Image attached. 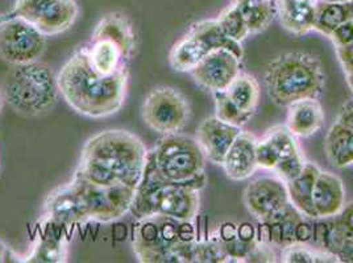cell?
Instances as JSON below:
<instances>
[{
	"label": "cell",
	"instance_id": "cell-1",
	"mask_svg": "<svg viewBox=\"0 0 353 263\" xmlns=\"http://www.w3.org/2000/svg\"><path fill=\"white\" fill-rule=\"evenodd\" d=\"M147 147L131 132L107 129L88 138L82 149L77 174L101 186L137 189L148 161Z\"/></svg>",
	"mask_w": 353,
	"mask_h": 263
},
{
	"label": "cell",
	"instance_id": "cell-2",
	"mask_svg": "<svg viewBox=\"0 0 353 263\" xmlns=\"http://www.w3.org/2000/svg\"><path fill=\"white\" fill-rule=\"evenodd\" d=\"M128 69L111 75L98 73L90 63L86 46L75 52L57 75L61 96L75 112L91 118L118 114L125 102Z\"/></svg>",
	"mask_w": 353,
	"mask_h": 263
},
{
	"label": "cell",
	"instance_id": "cell-3",
	"mask_svg": "<svg viewBox=\"0 0 353 263\" xmlns=\"http://www.w3.org/2000/svg\"><path fill=\"white\" fill-rule=\"evenodd\" d=\"M205 186V173L188 182L166 180L148 153L147 166L130 212L137 219L161 215L179 221H192L199 211V191Z\"/></svg>",
	"mask_w": 353,
	"mask_h": 263
},
{
	"label": "cell",
	"instance_id": "cell-4",
	"mask_svg": "<svg viewBox=\"0 0 353 263\" xmlns=\"http://www.w3.org/2000/svg\"><path fill=\"white\" fill-rule=\"evenodd\" d=\"M195 242L192 221L154 215L133 228V253L143 263L195 262Z\"/></svg>",
	"mask_w": 353,
	"mask_h": 263
},
{
	"label": "cell",
	"instance_id": "cell-5",
	"mask_svg": "<svg viewBox=\"0 0 353 263\" xmlns=\"http://www.w3.org/2000/svg\"><path fill=\"white\" fill-rule=\"evenodd\" d=\"M265 86L274 104L289 107L302 99H316L323 91L322 62L307 53H285L265 70Z\"/></svg>",
	"mask_w": 353,
	"mask_h": 263
},
{
	"label": "cell",
	"instance_id": "cell-6",
	"mask_svg": "<svg viewBox=\"0 0 353 263\" xmlns=\"http://www.w3.org/2000/svg\"><path fill=\"white\" fill-rule=\"evenodd\" d=\"M1 94L17 115L45 116L59 101L57 75L41 61L16 65L7 74Z\"/></svg>",
	"mask_w": 353,
	"mask_h": 263
},
{
	"label": "cell",
	"instance_id": "cell-7",
	"mask_svg": "<svg viewBox=\"0 0 353 263\" xmlns=\"http://www.w3.org/2000/svg\"><path fill=\"white\" fill-rule=\"evenodd\" d=\"M86 49L91 66L102 75L127 69L136 49L132 24L119 12L104 16L95 27L91 44Z\"/></svg>",
	"mask_w": 353,
	"mask_h": 263
},
{
	"label": "cell",
	"instance_id": "cell-8",
	"mask_svg": "<svg viewBox=\"0 0 353 263\" xmlns=\"http://www.w3.org/2000/svg\"><path fill=\"white\" fill-rule=\"evenodd\" d=\"M149 157L162 178L170 182H188L201 176L206 160L196 140L179 133L165 134Z\"/></svg>",
	"mask_w": 353,
	"mask_h": 263
},
{
	"label": "cell",
	"instance_id": "cell-9",
	"mask_svg": "<svg viewBox=\"0 0 353 263\" xmlns=\"http://www.w3.org/2000/svg\"><path fill=\"white\" fill-rule=\"evenodd\" d=\"M143 120L152 131L179 133L189 123L192 109L188 98L176 88L160 86L147 95L141 107Z\"/></svg>",
	"mask_w": 353,
	"mask_h": 263
},
{
	"label": "cell",
	"instance_id": "cell-10",
	"mask_svg": "<svg viewBox=\"0 0 353 263\" xmlns=\"http://www.w3.org/2000/svg\"><path fill=\"white\" fill-rule=\"evenodd\" d=\"M72 180L83 199L90 221L112 222L131 211L134 189L127 186L101 187L77 173Z\"/></svg>",
	"mask_w": 353,
	"mask_h": 263
},
{
	"label": "cell",
	"instance_id": "cell-11",
	"mask_svg": "<svg viewBox=\"0 0 353 263\" xmlns=\"http://www.w3.org/2000/svg\"><path fill=\"white\" fill-rule=\"evenodd\" d=\"M46 36L21 17L14 16L0 28V57L11 66L40 61Z\"/></svg>",
	"mask_w": 353,
	"mask_h": 263
},
{
	"label": "cell",
	"instance_id": "cell-12",
	"mask_svg": "<svg viewBox=\"0 0 353 263\" xmlns=\"http://www.w3.org/2000/svg\"><path fill=\"white\" fill-rule=\"evenodd\" d=\"M12 11L48 37L73 25L78 6L74 0H16Z\"/></svg>",
	"mask_w": 353,
	"mask_h": 263
},
{
	"label": "cell",
	"instance_id": "cell-13",
	"mask_svg": "<svg viewBox=\"0 0 353 263\" xmlns=\"http://www.w3.org/2000/svg\"><path fill=\"white\" fill-rule=\"evenodd\" d=\"M44 205L45 220L53 227L69 228L90 221L83 199L73 180L52 191Z\"/></svg>",
	"mask_w": 353,
	"mask_h": 263
},
{
	"label": "cell",
	"instance_id": "cell-14",
	"mask_svg": "<svg viewBox=\"0 0 353 263\" xmlns=\"http://www.w3.org/2000/svg\"><path fill=\"white\" fill-rule=\"evenodd\" d=\"M240 61L230 50H214L192 70V78L207 91H225L240 73Z\"/></svg>",
	"mask_w": 353,
	"mask_h": 263
},
{
	"label": "cell",
	"instance_id": "cell-15",
	"mask_svg": "<svg viewBox=\"0 0 353 263\" xmlns=\"http://www.w3.org/2000/svg\"><path fill=\"white\" fill-rule=\"evenodd\" d=\"M247 209L263 221L289 203L286 185L274 178H260L250 183L244 192Z\"/></svg>",
	"mask_w": 353,
	"mask_h": 263
},
{
	"label": "cell",
	"instance_id": "cell-16",
	"mask_svg": "<svg viewBox=\"0 0 353 263\" xmlns=\"http://www.w3.org/2000/svg\"><path fill=\"white\" fill-rule=\"evenodd\" d=\"M240 133L241 128L227 124L216 116L208 117L198 127L195 140L208 161L223 165L230 147Z\"/></svg>",
	"mask_w": 353,
	"mask_h": 263
},
{
	"label": "cell",
	"instance_id": "cell-17",
	"mask_svg": "<svg viewBox=\"0 0 353 263\" xmlns=\"http://www.w3.org/2000/svg\"><path fill=\"white\" fill-rule=\"evenodd\" d=\"M256 140L250 133L241 132L230 147L223 167L227 176L232 180L248 179L259 167L256 160Z\"/></svg>",
	"mask_w": 353,
	"mask_h": 263
},
{
	"label": "cell",
	"instance_id": "cell-18",
	"mask_svg": "<svg viewBox=\"0 0 353 263\" xmlns=\"http://www.w3.org/2000/svg\"><path fill=\"white\" fill-rule=\"evenodd\" d=\"M344 186L339 176L321 171L312 191V204L318 219L338 216L344 208Z\"/></svg>",
	"mask_w": 353,
	"mask_h": 263
},
{
	"label": "cell",
	"instance_id": "cell-19",
	"mask_svg": "<svg viewBox=\"0 0 353 263\" xmlns=\"http://www.w3.org/2000/svg\"><path fill=\"white\" fill-rule=\"evenodd\" d=\"M318 0H277L281 24L295 36H303L314 30Z\"/></svg>",
	"mask_w": 353,
	"mask_h": 263
},
{
	"label": "cell",
	"instance_id": "cell-20",
	"mask_svg": "<svg viewBox=\"0 0 353 263\" xmlns=\"http://www.w3.org/2000/svg\"><path fill=\"white\" fill-rule=\"evenodd\" d=\"M323 121V108L316 99H302L289 105L288 128L294 136H312L322 128Z\"/></svg>",
	"mask_w": 353,
	"mask_h": 263
},
{
	"label": "cell",
	"instance_id": "cell-21",
	"mask_svg": "<svg viewBox=\"0 0 353 263\" xmlns=\"http://www.w3.org/2000/svg\"><path fill=\"white\" fill-rule=\"evenodd\" d=\"M319 173L321 170L318 169V166L306 162L303 171L293 180L285 183L292 204L294 205L301 213L312 219H318L312 204V191Z\"/></svg>",
	"mask_w": 353,
	"mask_h": 263
},
{
	"label": "cell",
	"instance_id": "cell-22",
	"mask_svg": "<svg viewBox=\"0 0 353 263\" xmlns=\"http://www.w3.org/2000/svg\"><path fill=\"white\" fill-rule=\"evenodd\" d=\"M210 53L211 52L207 49L206 45L189 30L188 34H185L173 46L169 54V62L176 72L192 73V70L201 63V61Z\"/></svg>",
	"mask_w": 353,
	"mask_h": 263
},
{
	"label": "cell",
	"instance_id": "cell-23",
	"mask_svg": "<svg viewBox=\"0 0 353 263\" xmlns=\"http://www.w3.org/2000/svg\"><path fill=\"white\" fill-rule=\"evenodd\" d=\"M69 244L63 234L50 231L41 235L24 262L63 263L68 261Z\"/></svg>",
	"mask_w": 353,
	"mask_h": 263
},
{
	"label": "cell",
	"instance_id": "cell-24",
	"mask_svg": "<svg viewBox=\"0 0 353 263\" xmlns=\"http://www.w3.org/2000/svg\"><path fill=\"white\" fill-rule=\"evenodd\" d=\"M325 153L330 162L339 169L353 163V132L335 123L325 137Z\"/></svg>",
	"mask_w": 353,
	"mask_h": 263
},
{
	"label": "cell",
	"instance_id": "cell-25",
	"mask_svg": "<svg viewBox=\"0 0 353 263\" xmlns=\"http://www.w3.org/2000/svg\"><path fill=\"white\" fill-rule=\"evenodd\" d=\"M190 32L206 45L210 52L224 49L232 52L240 59L244 56L241 43H236L232 39H230L221 30L218 20L199 21L192 25Z\"/></svg>",
	"mask_w": 353,
	"mask_h": 263
},
{
	"label": "cell",
	"instance_id": "cell-26",
	"mask_svg": "<svg viewBox=\"0 0 353 263\" xmlns=\"http://www.w3.org/2000/svg\"><path fill=\"white\" fill-rule=\"evenodd\" d=\"M353 19V0L344 3H325L318 0L314 30L330 36L334 30Z\"/></svg>",
	"mask_w": 353,
	"mask_h": 263
},
{
	"label": "cell",
	"instance_id": "cell-27",
	"mask_svg": "<svg viewBox=\"0 0 353 263\" xmlns=\"http://www.w3.org/2000/svg\"><path fill=\"white\" fill-rule=\"evenodd\" d=\"M236 7L244 17L250 34L264 32L277 15V1L234 0Z\"/></svg>",
	"mask_w": 353,
	"mask_h": 263
},
{
	"label": "cell",
	"instance_id": "cell-28",
	"mask_svg": "<svg viewBox=\"0 0 353 263\" xmlns=\"http://www.w3.org/2000/svg\"><path fill=\"white\" fill-rule=\"evenodd\" d=\"M225 94L241 112L253 116L259 104L260 86L252 75L239 73L225 90Z\"/></svg>",
	"mask_w": 353,
	"mask_h": 263
},
{
	"label": "cell",
	"instance_id": "cell-29",
	"mask_svg": "<svg viewBox=\"0 0 353 263\" xmlns=\"http://www.w3.org/2000/svg\"><path fill=\"white\" fill-rule=\"evenodd\" d=\"M279 154V162L293 161L296 158H302L301 150L295 141L294 134L289 131L288 127H274L269 129L265 136Z\"/></svg>",
	"mask_w": 353,
	"mask_h": 263
},
{
	"label": "cell",
	"instance_id": "cell-30",
	"mask_svg": "<svg viewBox=\"0 0 353 263\" xmlns=\"http://www.w3.org/2000/svg\"><path fill=\"white\" fill-rule=\"evenodd\" d=\"M216 20L223 32L236 43H241L245 37L250 36L247 23L241 15L240 10L234 3L230 7H227Z\"/></svg>",
	"mask_w": 353,
	"mask_h": 263
},
{
	"label": "cell",
	"instance_id": "cell-31",
	"mask_svg": "<svg viewBox=\"0 0 353 263\" xmlns=\"http://www.w3.org/2000/svg\"><path fill=\"white\" fill-rule=\"evenodd\" d=\"M281 261L290 263L338 262V258L327 251H312L303 246V244H292L282 250Z\"/></svg>",
	"mask_w": 353,
	"mask_h": 263
},
{
	"label": "cell",
	"instance_id": "cell-32",
	"mask_svg": "<svg viewBox=\"0 0 353 263\" xmlns=\"http://www.w3.org/2000/svg\"><path fill=\"white\" fill-rule=\"evenodd\" d=\"M215 95V107H216V117L234 127L241 128L250 120L252 115L241 112L234 102L228 98L225 91L214 92Z\"/></svg>",
	"mask_w": 353,
	"mask_h": 263
},
{
	"label": "cell",
	"instance_id": "cell-33",
	"mask_svg": "<svg viewBox=\"0 0 353 263\" xmlns=\"http://www.w3.org/2000/svg\"><path fill=\"white\" fill-rule=\"evenodd\" d=\"M228 254L221 238L218 241L195 242V262H225Z\"/></svg>",
	"mask_w": 353,
	"mask_h": 263
},
{
	"label": "cell",
	"instance_id": "cell-34",
	"mask_svg": "<svg viewBox=\"0 0 353 263\" xmlns=\"http://www.w3.org/2000/svg\"><path fill=\"white\" fill-rule=\"evenodd\" d=\"M256 160L260 167L268 170H274L279 163V154L266 137L256 143Z\"/></svg>",
	"mask_w": 353,
	"mask_h": 263
},
{
	"label": "cell",
	"instance_id": "cell-35",
	"mask_svg": "<svg viewBox=\"0 0 353 263\" xmlns=\"http://www.w3.org/2000/svg\"><path fill=\"white\" fill-rule=\"evenodd\" d=\"M305 165H306V162L303 160V157L296 158L293 161L279 162L277 166L274 167V171L277 173V176L283 183H288L303 171Z\"/></svg>",
	"mask_w": 353,
	"mask_h": 263
},
{
	"label": "cell",
	"instance_id": "cell-36",
	"mask_svg": "<svg viewBox=\"0 0 353 263\" xmlns=\"http://www.w3.org/2000/svg\"><path fill=\"white\" fill-rule=\"evenodd\" d=\"M328 37L336 48L353 43V19L341 24Z\"/></svg>",
	"mask_w": 353,
	"mask_h": 263
},
{
	"label": "cell",
	"instance_id": "cell-37",
	"mask_svg": "<svg viewBox=\"0 0 353 263\" xmlns=\"http://www.w3.org/2000/svg\"><path fill=\"white\" fill-rule=\"evenodd\" d=\"M247 258H248L247 261H252V262H274L273 251L263 242L254 244Z\"/></svg>",
	"mask_w": 353,
	"mask_h": 263
},
{
	"label": "cell",
	"instance_id": "cell-38",
	"mask_svg": "<svg viewBox=\"0 0 353 263\" xmlns=\"http://www.w3.org/2000/svg\"><path fill=\"white\" fill-rule=\"evenodd\" d=\"M336 54H338L339 61L343 66V70L345 74L350 73L353 70V43L336 48Z\"/></svg>",
	"mask_w": 353,
	"mask_h": 263
},
{
	"label": "cell",
	"instance_id": "cell-39",
	"mask_svg": "<svg viewBox=\"0 0 353 263\" xmlns=\"http://www.w3.org/2000/svg\"><path fill=\"white\" fill-rule=\"evenodd\" d=\"M312 237H314L312 227L305 220H301L295 228V244H306Z\"/></svg>",
	"mask_w": 353,
	"mask_h": 263
},
{
	"label": "cell",
	"instance_id": "cell-40",
	"mask_svg": "<svg viewBox=\"0 0 353 263\" xmlns=\"http://www.w3.org/2000/svg\"><path fill=\"white\" fill-rule=\"evenodd\" d=\"M257 237V229L250 222H241L237 225V238L243 242H254Z\"/></svg>",
	"mask_w": 353,
	"mask_h": 263
},
{
	"label": "cell",
	"instance_id": "cell-41",
	"mask_svg": "<svg viewBox=\"0 0 353 263\" xmlns=\"http://www.w3.org/2000/svg\"><path fill=\"white\" fill-rule=\"evenodd\" d=\"M339 262L353 263V233L350 232L345 242L336 254Z\"/></svg>",
	"mask_w": 353,
	"mask_h": 263
},
{
	"label": "cell",
	"instance_id": "cell-42",
	"mask_svg": "<svg viewBox=\"0 0 353 263\" xmlns=\"http://www.w3.org/2000/svg\"><path fill=\"white\" fill-rule=\"evenodd\" d=\"M338 123L353 132V101L347 103L339 112Z\"/></svg>",
	"mask_w": 353,
	"mask_h": 263
},
{
	"label": "cell",
	"instance_id": "cell-43",
	"mask_svg": "<svg viewBox=\"0 0 353 263\" xmlns=\"http://www.w3.org/2000/svg\"><path fill=\"white\" fill-rule=\"evenodd\" d=\"M221 242H230L237 238V225L234 222H224L219 229Z\"/></svg>",
	"mask_w": 353,
	"mask_h": 263
},
{
	"label": "cell",
	"instance_id": "cell-44",
	"mask_svg": "<svg viewBox=\"0 0 353 263\" xmlns=\"http://www.w3.org/2000/svg\"><path fill=\"white\" fill-rule=\"evenodd\" d=\"M7 262H23V260L0 240V263Z\"/></svg>",
	"mask_w": 353,
	"mask_h": 263
},
{
	"label": "cell",
	"instance_id": "cell-45",
	"mask_svg": "<svg viewBox=\"0 0 353 263\" xmlns=\"http://www.w3.org/2000/svg\"><path fill=\"white\" fill-rule=\"evenodd\" d=\"M339 219L345 225V228L353 233V202L347 205L345 208L341 209V212L339 213Z\"/></svg>",
	"mask_w": 353,
	"mask_h": 263
},
{
	"label": "cell",
	"instance_id": "cell-46",
	"mask_svg": "<svg viewBox=\"0 0 353 263\" xmlns=\"http://www.w3.org/2000/svg\"><path fill=\"white\" fill-rule=\"evenodd\" d=\"M14 16H16L14 11H11V12H8V14H1V15H0V28H1L10 19H12Z\"/></svg>",
	"mask_w": 353,
	"mask_h": 263
},
{
	"label": "cell",
	"instance_id": "cell-47",
	"mask_svg": "<svg viewBox=\"0 0 353 263\" xmlns=\"http://www.w3.org/2000/svg\"><path fill=\"white\" fill-rule=\"evenodd\" d=\"M347 82H348V86L352 90L353 92V70L350 72V73H347Z\"/></svg>",
	"mask_w": 353,
	"mask_h": 263
},
{
	"label": "cell",
	"instance_id": "cell-48",
	"mask_svg": "<svg viewBox=\"0 0 353 263\" xmlns=\"http://www.w3.org/2000/svg\"><path fill=\"white\" fill-rule=\"evenodd\" d=\"M321 1H325V3H344V1H350V0H321Z\"/></svg>",
	"mask_w": 353,
	"mask_h": 263
},
{
	"label": "cell",
	"instance_id": "cell-49",
	"mask_svg": "<svg viewBox=\"0 0 353 263\" xmlns=\"http://www.w3.org/2000/svg\"><path fill=\"white\" fill-rule=\"evenodd\" d=\"M3 103H4V99H3V94L0 91V112H1V108H3Z\"/></svg>",
	"mask_w": 353,
	"mask_h": 263
},
{
	"label": "cell",
	"instance_id": "cell-50",
	"mask_svg": "<svg viewBox=\"0 0 353 263\" xmlns=\"http://www.w3.org/2000/svg\"><path fill=\"white\" fill-rule=\"evenodd\" d=\"M257 1H263V3H266V1H277V0H257Z\"/></svg>",
	"mask_w": 353,
	"mask_h": 263
}]
</instances>
